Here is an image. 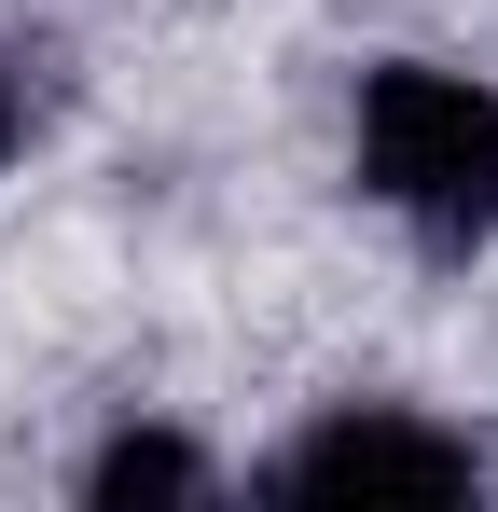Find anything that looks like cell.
Listing matches in <instances>:
<instances>
[{
    "mask_svg": "<svg viewBox=\"0 0 498 512\" xmlns=\"http://www.w3.org/2000/svg\"><path fill=\"white\" fill-rule=\"evenodd\" d=\"M360 180L402 208L415 236H485L498 222V97L457 84V70H374L360 84Z\"/></svg>",
    "mask_w": 498,
    "mask_h": 512,
    "instance_id": "obj_1",
    "label": "cell"
},
{
    "mask_svg": "<svg viewBox=\"0 0 498 512\" xmlns=\"http://www.w3.org/2000/svg\"><path fill=\"white\" fill-rule=\"evenodd\" d=\"M471 485H485V457L415 416H332L277 457V499H471Z\"/></svg>",
    "mask_w": 498,
    "mask_h": 512,
    "instance_id": "obj_2",
    "label": "cell"
},
{
    "mask_svg": "<svg viewBox=\"0 0 498 512\" xmlns=\"http://www.w3.org/2000/svg\"><path fill=\"white\" fill-rule=\"evenodd\" d=\"M83 499H97V512H139V499H208V457H194V443H166V429H125V443L83 471Z\"/></svg>",
    "mask_w": 498,
    "mask_h": 512,
    "instance_id": "obj_3",
    "label": "cell"
},
{
    "mask_svg": "<svg viewBox=\"0 0 498 512\" xmlns=\"http://www.w3.org/2000/svg\"><path fill=\"white\" fill-rule=\"evenodd\" d=\"M14 125H28V111H14V84H0V153H14Z\"/></svg>",
    "mask_w": 498,
    "mask_h": 512,
    "instance_id": "obj_4",
    "label": "cell"
}]
</instances>
